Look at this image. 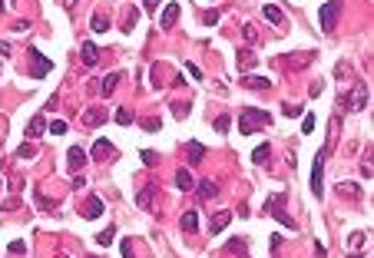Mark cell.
<instances>
[{
	"instance_id": "obj_1",
	"label": "cell",
	"mask_w": 374,
	"mask_h": 258,
	"mask_svg": "<svg viewBox=\"0 0 374 258\" xmlns=\"http://www.w3.org/2000/svg\"><path fill=\"white\" fill-rule=\"evenodd\" d=\"M262 126H272V116H268L265 109L245 106L242 113H238V132H242V136H252V132H258Z\"/></svg>"
},
{
	"instance_id": "obj_2",
	"label": "cell",
	"mask_w": 374,
	"mask_h": 258,
	"mask_svg": "<svg viewBox=\"0 0 374 258\" xmlns=\"http://www.w3.org/2000/svg\"><path fill=\"white\" fill-rule=\"evenodd\" d=\"M344 109H351V113H361V109H368V103H371V93H368V86L364 83H358L355 89H351L348 96H344Z\"/></svg>"
},
{
	"instance_id": "obj_3",
	"label": "cell",
	"mask_w": 374,
	"mask_h": 258,
	"mask_svg": "<svg viewBox=\"0 0 374 258\" xmlns=\"http://www.w3.org/2000/svg\"><path fill=\"white\" fill-rule=\"evenodd\" d=\"M338 10H341V0H328V4L318 10V20H321V30H324V33H335Z\"/></svg>"
},
{
	"instance_id": "obj_4",
	"label": "cell",
	"mask_w": 374,
	"mask_h": 258,
	"mask_svg": "<svg viewBox=\"0 0 374 258\" xmlns=\"http://www.w3.org/2000/svg\"><path fill=\"white\" fill-rule=\"evenodd\" d=\"M324 156H328V146L324 149H318V156H315V166H312V192L315 199H321L324 185H321V176H324Z\"/></svg>"
},
{
	"instance_id": "obj_5",
	"label": "cell",
	"mask_w": 374,
	"mask_h": 258,
	"mask_svg": "<svg viewBox=\"0 0 374 258\" xmlns=\"http://www.w3.org/2000/svg\"><path fill=\"white\" fill-rule=\"evenodd\" d=\"M50 69H53V63L43 57V53H40V50H30V76H33V80H43Z\"/></svg>"
},
{
	"instance_id": "obj_6",
	"label": "cell",
	"mask_w": 374,
	"mask_h": 258,
	"mask_svg": "<svg viewBox=\"0 0 374 258\" xmlns=\"http://www.w3.org/2000/svg\"><path fill=\"white\" fill-rule=\"evenodd\" d=\"M113 152H116V149H113L109 139H96V146H93V159H96V162H109Z\"/></svg>"
},
{
	"instance_id": "obj_7",
	"label": "cell",
	"mask_w": 374,
	"mask_h": 258,
	"mask_svg": "<svg viewBox=\"0 0 374 258\" xmlns=\"http://www.w3.org/2000/svg\"><path fill=\"white\" fill-rule=\"evenodd\" d=\"M229 222H232V212H229V208H222V212H215L212 219H209V235H218V232H222L225 225H229Z\"/></svg>"
},
{
	"instance_id": "obj_8",
	"label": "cell",
	"mask_w": 374,
	"mask_h": 258,
	"mask_svg": "<svg viewBox=\"0 0 374 258\" xmlns=\"http://www.w3.org/2000/svg\"><path fill=\"white\" fill-rule=\"evenodd\" d=\"M83 123H86L90 129L103 126V123H106V109H103V106H93V109H86V113H83Z\"/></svg>"
},
{
	"instance_id": "obj_9",
	"label": "cell",
	"mask_w": 374,
	"mask_h": 258,
	"mask_svg": "<svg viewBox=\"0 0 374 258\" xmlns=\"http://www.w3.org/2000/svg\"><path fill=\"white\" fill-rule=\"evenodd\" d=\"M103 215V199L100 195H90L86 205H83V219H100Z\"/></svg>"
},
{
	"instance_id": "obj_10",
	"label": "cell",
	"mask_w": 374,
	"mask_h": 258,
	"mask_svg": "<svg viewBox=\"0 0 374 258\" xmlns=\"http://www.w3.org/2000/svg\"><path fill=\"white\" fill-rule=\"evenodd\" d=\"M67 166H70V169H73V172H80L83 166H86V152H83L80 146H73V149L67 152Z\"/></svg>"
},
{
	"instance_id": "obj_11",
	"label": "cell",
	"mask_w": 374,
	"mask_h": 258,
	"mask_svg": "<svg viewBox=\"0 0 374 258\" xmlns=\"http://www.w3.org/2000/svg\"><path fill=\"white\" fill-rule=\"evenodd\" d=\"M186 156H189V166H199L202 159H206V146L192 139V143H186Z\"/></svg>"
},
{
	"instance_id": "obj_12",
	"label": "cell",
	"mask_w": 374,
	"mask_h": 258,
	"mask_svg": "<svg viewBox=\"0 0 374 258\" xmlns=\"http://www.w3.org/2000/svg\"><path fill=\"white\" fill-rule=\"evenodd\" d=\"M275 202H278V199H275V195H272V199H268V202H265V212H272V215H275V219H278V222H281V225H285V228H288V232H295V228H298V225H295V222H292V219H288V215H285V212H278V208H275Z\"/></svg>"
},
{
	"instance_id": "obj_13",
	"label": "cell",
	"mask_w": 374,
	"mask_h": 258,
	"mask_svg": "<svg viewBox=\"0 0 374 258\" xmlns=\"http://www.w3.org/2000/svg\"><path fill=\"white\" fill-rule=\"evenodd\" d=\"M80 60H83L86 66H96V63H100V50H96V43H90V40H86V43L80 46Z\"/></svg>"
},
{
	"instance_id": "obj_14",
	"label": "cell",
	"mask_w": 374,
	"mask_h": 258,
	"mask_svg": "<svg viewBox=\"0 0 374 258\" xmlns=\"http://www.w3.org/2000/svg\"><path fill=\"white\" fill-rule=\"evenodd\" d=\"M47 132V120L43 116H33L30 123H27V139H40Z\"/></svg>"
},
{
	"instance_id": "obj_15",
	"label": "cell",
	"mask_w": 374,
	"mask_h": 258,
	"mask_svg": "<svg viewBox=\"0 0 374 258\" xmlns=\"http://www.w3.org/2000/svg\"><path fill=\"white\" fill-rule=\"evenodd\" d=\"M258 63V53L252 50V46H245V50H238V69H252Z\"/></svg>"
},
{
	"instance_id": "obj_16",
	"label": "cell",
	"mask_w": 374,
	"mask_h": 258,
	"mask_svg": "<svg viewBox=\"0 0 374 258\" xmlns=\"http://www.w3.org/2000/svg\"><path fill=\"white\" fill-rule=\"evenodd\" d=\"M175 20H179V4H169L166 10H162V30H172Z\"/></svg>"
},
{
	"instance_id": "obj_17",
	"label": "cell",
	"mask_w": 374,
	"mask_h": 258,
	"mask_svg": "<svg viewBox=\"0 0 374 258\" xmlns=\"http://www.w3.org/2000/svg\"><path fill=\"white\" fill-rule=\"evenodd\" d=\"M175 189H179V192H192V189H195V182H192V176H189V169H179V172H175Z\"/></svg>"
},
{
	"instance_id": "obj_18",
	"label": "cell",
	"mask_w": 374,
	"mask_h": 258,
	"mask_svg": "<svg viewBox=\"0 0 374 258\" xmlns=\"http://www.w3.org/2000/svg\"><path fill=\"white\" fill-rule=\"evenodd\" d=\"M195 192H199V199L206 202V199H215V195H218V185H215V182H209V179H202V182L195 185Z\"/></svg>"
},
{
	"instance_id": "obj_19",
	"label": "cell",
	"mask_w": 374,
	"mask_h": 258,
	"mask_svg": "<svg viewBox=\"0 0 374 258\" xmlns=\"http://www.w3.org/2000/svg\"><path fill=\"white\" fill-rule=\"evenodd\" d=\"M242 83L249 89H268V86H272V80H268V76H242Z\"/></svg>"
},
{
	"instance_id": "obj_20",
	"label": "cell",
	"mask_w": 374,
	"mask_h": 258,
	"mask_svg": "<svg viewBox=\"0 0 374 258\" xmlns=\"http://www.w3.org/2000/svg\"><path fill=\"white\" fill-rule=\"evenodd\" d=\"M268 152H272V146L262 143L255 152H252V162H255V166H268V162H272V159H268Z\"/></svg>"
},
{
	"instance_id": "obj_21",
	"label": "cell",
	"mask_w": 374,
	"mask_h": 258,
	"mask_svg": "<svg viewBox=\"0 0 374 258\" xmlns=\"http://www.w3.org/2000/svg\"><path fill=\"white\" fill-rule=\"evenodd\" d=\"M199 228V215L189 208V212H182V232H195Z\"/></svg>"
},
{
	"instance_id": "obj_22",
	"label": "cell",
	"mask_w": 374,
	"mask_h": 258,
	"mask_svg": "<svg viewBox=\"0 0 374 258\" xmlns=\"http://www.w3.org/2000/svg\"><path fill=\"white\" fill-rule=\"evenodd\" d=\"M113 239H116V225H106L100 235H96V245H103V248H106V245H113Z\"/></svg>"
},
{
	"instance_id": "obj_23",
	"label": "cell",
	"mask_w": 374,
	"mask_h": 258,
	"mask_svg": "<svg viewBox=\"0 0 374 258\" xmlns=\"http://www.w3.org/2000/svg\"><path fill=\"white\" fill-rule=\"evenodd\" d=\"M262 17L268 20V24H281V20H285V17H281V10H278V7H272V4L262 7Z\"/></svg>"
},
{
	"instance_id": "obj_24",
	"label": "cell",
	"mask_w": 374,
	"mask_h": 258,
	"mask_svg": "<svg viewBox=\"0 0 374 258\" xmlns=\"http://www.w3.org/2000/svg\"><path fill=\"white\" fill-rule=\"evenodd\" d=\"M351 195V199H361V185L358 182H338V195Z\"/></svg>"
},
{
	"instance_id": "obj_25",
	"label": "cell",
	"mask_w": 374,
	"mask_h": 258,
	"mask_svg": "<svg viewBox=\"0 0 374 258\" xmlns=\"http://www.w3.org/2000/svg\"><path fill=\"white\" fill-rule=\"evenodd\" d=\"M119 80H123V73H109V76H106V80H103V96H109V93H113V89H116V86H119Z\"/></svg>"
},
{
	"instance_id": "obj_26",
	"label": "cell",
	"mask_w": 374,
	"mask_h": 258,
	"mask_svg": "<svg viewBox=\"0 0 374 258\" xmlns=\"http://www.w3.org/2000/svg\"><path fill=\"white\" fill-rule=\"evenodd\" d=\"M116 123H119V126H133V123H136V116H133L126 106H119L116 109Z\"/></svg>"
},
{
	"instance_id": "obj_27",
	"label": "cell",
	"mask_w": 374,
	"mask_h": 258,
	"mask_svg": "<svg viewBox=\"0 0 374 258\" xmlns=\"http://www.w3.org/2000/svg\"><path fill=\"white\" fill-rule=\"evenodd\" d=\"M90 27H93L96 33H106V30H109V20H106V13H93V24H90Z\"/></svg>"
},
{
	"instance_id": "obj_28",
	"label": "cell",
	"mask_w": 374,
	"mask_h": 258,
	"mask_svg": "<svg viewBox=\"0 0 374 258\" xmlns=\"http://www.w3.org/2000/svg\"><path fill=\"white\" fill-rule=\"evenodd\" d=\"M136 20H139V10H136V7H129V10H126V17H123V30L129 33L133 27H136Z\"/></svg>"
},
{
	"instance_id": "obj_29",
	"label": "cell",
	"mask_w": 374,
	"mask_h": 258,
	"mask_svg": "<svg viewBox=\"0 0 374 258\" xmlns=\"http://www.w3.org/2000/svg\"><path fill=\"white\" fill-rule=\"evenodd\" d=\"M152 192H156V185H146L143 192L136 195V202H139V208H149V202H152Z\"/></svg>"
},
{
	"instance_id": "obj_30",
	"label": "cell",
	"mask_w": 374,
	"mask_h": 258,
	"mask_svg": "<svg viewBox=\"0 0 374 258\" xmlns=\"http://www.w3.org/2000/svg\"><path fill=\"white\" fill-rule=\"evenodd\" d=\"M139 156H143V166H156V162H159V156H156L152 149H143Z\"/></svg>"
},
{
	"instance_id": "obj_31",
	"label": "cell",
	"mask_w": 374,
	"mask_h": 258,
	"mask_svg": "<svg viewBox=\"0 0 374 258\" xmlns=\"http://www.w3.org/2000/svg\"><path fill=\"white\" fill-rule=\"evenodd\" d=\"M281 113H285V116H301L305 109H301V106H295V103H285V106H281Z\"/></svg>"
},
{
	"instance_id": "obj_32",
	"label": "cell",
	"mask_w": 374,
	"mask_h": 258,
	"mask_svg": "<svg viewBox=\"0 0 374 258\" xmlns=\"http://www.w3.org/2000/svg\"><path fill=\"white\" fill-rule=\"evenodd\" d=\"M50 132H53V136H63V132H67V123H63V120H53V123H50Z\"/></svg>"
},
{
	"instance_id": "obj_33",
	"label": "cell",
	"mask_w": 374,
	"mask_h": 258,
	"mask_svg": "<svg viewBox=\"0 0 374 258\" xmlns=\"http://www.w3.org/2000/svg\"><path fill=\"white\" fill-rule=\"evenodd\" d=\"M33 152H37V149H33L30 143H24V146H20V149H17V156H20V159H30Z\"/></svg>"
},
{
	"instance_id": "obj_34",
	"label": "cell",
	"mask_w": 374,
	"mask_h": 258,
	"mask_svg": "<svg viewBox=\"0 0 374 258\" xmlns=\"http://www.w3.org/2000/svg\"><path fill=\"white\" fill-rule=\"evenodd\" d=\"M229 126H232L229 116H218V120H215V129H218V132H229Z\"/></svg>"
},
{
	"instance_id": "obj_35",
	"label": "cell",
	"mask_w": 374,
	"mask_h": 258,
	"mask_svg": "<svg viewBox=\"0 0 374 258\" xmlns=\"http://www.w3.org/2000/svg\"><path fill=\"white\" fill-rule=\"evenodd\" d=\"M159 126H162L159 120H143V129H146V132H159Z\"/></svg>"
},
{
	"instance_id": "obj_36",
	"label": "cell",
	"mask_w": 374,
	"mask_h": 258,
	"mask_svg": "<svg viewBox=\"0 0 374 258\" xmlns=\"http://www.w3.org/2000/svg\"><path fill=\"white\" fill-rule=\"evenodd\" d=\"M172 113H175V116H179V120H182V116L189 113V103H175V106H172Z\"/></svg>"
},
{
	"instance_id": "obj_37",
	"label": "cell",
	"mask_w": 374,
	"mask_h": 258,
	"mask_svg": "<svg viewBox=\"0 0 374 258\" xmlns=\"http://www.w3.org/2000/svg\"><path fill=\"white\" fill-rule=\"evenodd\" d=\"M255 33H258V30H255L252 24H245V27H242V37H245V40H255Z\"/></svg>"
},
{
	"instance_id": "obj_38",
	"label": "cell",
	"mask_w": 374,
	"mask_h": 258,
	"mask_svg": "<svg viewBox=\"0 0 374 258\" xmlns=\"http://www.w3.org/2000/svg\"><path fill=\"white\" fill-rule=\"evenodd\" d=\"M364 245V232H355L351 235V248H361Z\"/></svg>"
},
{
	"instance_id": "obj_39",
	"label": "cell",
	"mask_w": 374,
	"mask_h": 258,
	"mask_svg": "<svg viewBox=\"0 0 374 258\" xmlns=\"http://www.w3.org/2000/svg\"><path fill=\"white\" fill-rule=\"evenodd\" d=\"M186 69H189V76H192V80H202V73H199V66H195V63H186Z\"/></svg>"
},
{
	"instance_id": "obj_40",
	"label": "cell",
	"mask_w": 374,
	"mask_h": 258,
	"mask_svg": "<svg viewBox=\"0 0 374 258\" xmlns=\"http://www.w3.org/2000/svg\"><path fill=\"white\" fill-rule=\"evenodd\" d=\"M301 132H315V116H312V113L305 116V129H301Z\"/></svg>"
},
{
	"instance_id": "obj_41",
	"label": "cell",
	"mask_w": 374,
	"mask_h": 258,
	"mask_svg": "<svg viewBox=\"0 0 374 258\" xmlns=\"http://www.w3.org/2000/svg\"><path fill=\"white\" fill-rule=\"evenodd\" d=\"M13 30H17V33H27V30H30V20H20V24H13Z\"/></svg>"
},
{
	"instance_id": "obj_42",
	"label": "cell",
	"mask_w": 374,
	"mask_h": 258,
	"mask_svg": "<svg viewBox=\"0 0 374 258\" xmlns=\"http://www.w3.org/2000/svg\"><path fill=\"white\" fill-rule=\"evenodd\" d=\"M0 57H4V60L10 57V43H7V40H0Z\"/></svg>"
},
{
	"instance_id": "obj_43",
	"label": "cell",
	"mask_w": 374,
	"mask_h": 258,
	"mask_svg": "<svg viewBox=\"0 0 374 258\" xmlns=\"http://www.w3.org/2000/svg\"><path fill=\"white\" fill-rule=\"evenodd\" d=\"M143 4H146V10H149V13H156V7L162 4V0H143Z\"/></svg>"
},
{
	"instance_id": "obj_44",
	"label": "cell",
	"mask_w": 374,
	"mask_h": 258,
	"mask_svg": "<svg viewBox=\"0 0 374 258\" xmlns=\"http://www.w3.org/2000/svg\"><path fill=\"white\" fill-rule=\"evenodd\" d=\"M4 7H7V4H4V0H0V10H4Z\"/></svg>"
},
{
	"instance_id": "obj_45",
	"label": "cell",
	"mask_w": 374,
	"mask_h": 258,
	"mask_svg": "<svg viewBox=\"0 0 374 258\" xmlns=\"http://www.w3.org/2000/svg\"><path fill=\"white\" fill-rule=\"evenodd\" d=\"M351 258H361V255H351Z\"/></svg>"
},
{
	"instance_id": "obj_46",
	"label": "cell",
	"mask_w": 374,
	"mask_h": 258,
	"mask_svg": "<svg viewBox=\"0 0 374 258\" xmlns=\"http://www.w3.org/2000/svg\"><path fill=\"white\" fill-rule=\"evenodd\" d=\"M67 4H73V0H67Z\"/></svg>"
}]
</instances>
